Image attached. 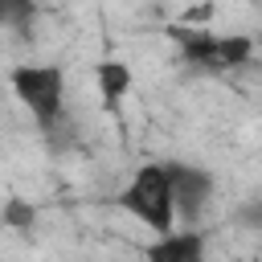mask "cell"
I'll list each match as a JSON object with an SVG mask.
<instances>
[{
    "label": "cell",
    "mask_w": 262,
    "mask_h": 262,
    "mask_svg": "<svg viewBox=\"0 0 262 262\" xmlns=\"http://www.w3.org/2000/svg\"><path fill=\"white\" fill-rule=\"evenodd\" d=\"M123 209H131L147 229L168 233L172 217H176V196H172L168 168L164 164H143L135 172V180L127 184V192H123Z\"/></svg>",
    "instance_id": "6da1fadb"
},
{
    "label": "cell",
    "mask_w": 262,
    "mask_h": 262,
    "mask_svg": "<svg viewBox=\"0 0 262 262\" xmlns=\"http://www.w3.org/2000/svg\"><path fill=\"white\" fill-rule=\"evenodd\" d=\"M12 90H16V98L49 127V123L61 115L66 70H61V66H16V70H12Z\"/></svg>",
    "instance_id": "7a4b0ae2"
},
{
    "label": "cell",
    "mask_w": 262,
    "mask_h": 262,
    "mask_svg": "<svg viewBox=\"0 0 262 262\" xmlns=\"http://www.w3.org/2000/svg\"><path fill=\"white\" fill-rule=\"evenodd\" d=\"M164 168H168V180H172L176 209L196 213V209L209 201V176H205L201 168H188V164H164Z\"/></svg>",
    "instance_id": "3957f363"
},
{
    "label": "cell",
    "mask_w": 262,
    "mask_h": 262,
    "mask_svg": "<svg viewBox=\"0 0 262 262\" xmlns=\"http://www.w3.org/2000/svg\"><path fill=\"white\" fill-rule=\"evenodd\" d=\"M147 262H209L205 258V242H201V233H160L156 242H151V250H147Z\"/></svg>",
    "instance_id": "277c9868"
},
{
    "label": "cell",
    "mask_w": 262,
    "mask_h": 262,
    "mask_svg": "<svg viewBox=\"0 0 262 262\" xmlns=\"http://www.w3.org/2000/svg\"><path fill=\"white\" fill-rule=\"evenodd\" d=\"M254 53V41L242 37V33H229V37H217L213 41V61L209 70H229V66H246Z\"/></svg>",
    "instance_id": "5b68a950"
},
{
    "label": "cell",
    "mask_w": 262,
    "mask_h": 262,
    "mask_svg": "<svg viewBox=\"0 0 262 262\" xmlns=\"http://www.w3.org/2000/svg\"><path fill=\"white\" fill-rule=\"evenodd\" d=\"M98 90H102V102L115 111L123 102V94L131 90V70L123 61H102L98 66Z\"/></svg>",
    "instance_id": "8992f818"
},
{
    "label": "cell",
    "mask_w": 262,
    "mask_h": 262,
    "mask_svg": "<svg viewBox=\"0 0 262 262\" xmlns=\"http://www.w3.org/2000/svg\"><path fill=\"white\" fill-rule=\"evenodd\" d=\"M33 221H37L33 205H25V201H16V196L4 205V225H8V229H33Z\"/></svg>",
    "instance_id": "52a82bcc"
},
{
    "label": "cell",
    "mask_w": 262,
    "mask_h": 262,
    "mask_svg": "<svg viewBox=\"0 0 262 262\" xmlns=\"http://www.w3.org/2000/svg\"><path fill=\"white\" fill-rule=\"evenodd\" d=\"M29 12H33L29 0H0V20H16V25H25Z\"/></svg>",
    "instance_id": "ba28073f"
},
{
    "label": "cell",
    "mask_w": 262,
    "mask_h": 262,
    "mask_svg": "<svg viewBox=\"0 0 262 262\" xmlns=\"http://www.w3.org/2000/svg\"><path fill=\"white\" fill-rule=\"evenodd\" d=\"M209 12H213V4H201V8H188V12H184V25H205V20H209Z\"/></svg>",
    "instance_id": "9c48e42d"
}]
</instances>
